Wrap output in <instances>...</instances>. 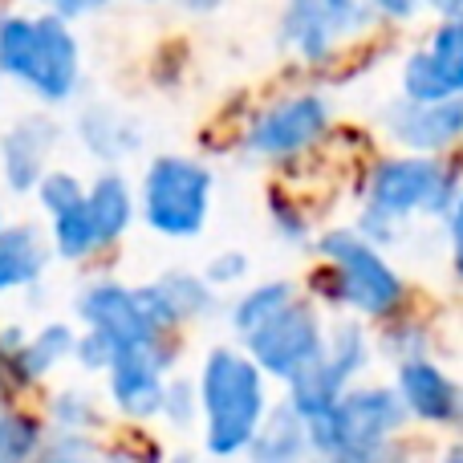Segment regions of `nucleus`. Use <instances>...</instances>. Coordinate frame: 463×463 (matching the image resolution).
<instances>
[{"instance_id": "obj_22", "label": "nucleus", "mask_w": 463, "mask_h": 463, "mask_svg": "<svg viewBox=\"0 0 463 463\" xmlns=\"http://www.w3.org/2000/svg\"><path fill=\"white\" fill-rule=\"evenodd\" d=\"M459 90H463V78L443 70L427 49H419L407 61V70H402V98H407V102H419V106L451 102V98H459Z\"/></svg>"}, {"instance_id": "obj_31", "label": "nucleus", "mask_w": 463, "mask_h": 463, "mask_svg": "<svg viewBox=\"0 0 463 463\" xmlns=\"http://www.w3.org/2000/svg\"><path fill=\"white\" fill-rule=\"evenodd\" d=\"M244 272H248V256L244 252H220V256H212V264L203 269V280H208L212 288H224V285L244 280Z\"/></svg>"}, {"instance_id": "obj_16", "label": "nucleus", "mask_w": 463, "mask_h": 463, "mask_svg": "<svg viewBox=\"0 0 463 463\" xmlns=\"http://www.w3.org/2000/svg\"><path fill=\"white\" fill-rule=\"evenodd\" d=\"M370 366V337L358 321H342L326 334V345H321L317 362H313V374L317 383L326 386L329 394H342L350 391L354 383L362 378V370Z\"/></svg>"}, {"instance_id": "obj_38", "label": "nucleus", "mask_w": 463, "mask_h": 463, "mask_svg": "<svg viewBox=\"0 0 463 463\" xmlns=\"http://www.w3.org/2000/svg\"><path fill=\"white\" fill-rule=\"evenodd\" d=\"M0 228H5V224H0Z\"/></svg>"}, {"instance_id": "obj_26", "label": "nucleus", "mask_w": 463, "mask_h": 463, "mask_svg": "<svg viewBox=\"0 0 463 463\" xmlns=\"http://www.w3.org/2000/svg\"><path fill=\"white\" fill-rule=\"evenodd\" d=\"M53 248L61 260H86L98 244V232L90 224V212H86V195H81V203H73V208L57 212L53 216Z\"/></svg>"}, {"instance_id": "obj_15", "label": "nucleus", "mask_w": 463, "mask_h": 463, "mask_svg": "<svg viewBox=\"0 0 463 463\" xmlns=\"http://www.w3.org/2000/svg\"><path fill=\"white\" fill-rule=\"evenodd\" d=\"M57 146V122L49 118H21L0 143V171H5V184L16 195L33 192L45 175V163Z\"/></svg>"}, {"instance_id": "obj_11", "label": "nucleus", "mask_w": 463, "mask_h": 463, "mask_svg": "<svg viewBox=\"0 0 463 463\" xmlns=\"http://www.w3.org/2000/svg\"><path fill=\"white\" fill-rule=\"evenodd\" d=\"M366 21V5L362 0H285V16H280V33H285L288 49L305 61H321L337 41H345L354 29Z\"/></svg>"}, {"instance_id": "obj_25", "label": "nucleus", "mask_w": 463, "mask_h": 463, "mask_svg": "<svg viewBox=\"0 0 463 463\" xmlns=\"http://www.w3.org/2000/svg\"><path fill=\"white\" fill-rule=\"evenodd\" d=\"M106 423L102 407L94 402V394L78 391V386H65L49 399V427L53 431H70V435H94Z\"/></svg>"}, {"instance_id": "obj_10", "label": "nucleus", "mask_w": 463, "mask_h": 463, "mask_svg": "<svg viewBox=\"0 0 463 463\" xmlns=\"http://www.w3.org/2000/svg\"><path fill=\"white\" fill-rule=\"evenodd\" d=\"M329 127V102L321 94H293L256 114L248 127V151L260 159H288L313 146Z\"/></svg>"}, {"instance_id": "obj_9", "label": "nucleus", "mask_w": 463, "mask_h": 463, "mask_svg": "<svg viewBox=\"0 0 463 463\" xmlns=\"http://www.w3.org/2000/svg\"><path fill=\"white\" fill-rule=\"evenodd\" d=\"M78 317L86 329L102 334L114 350H138V345H155L171 337L151 321V313L138 301V288H127L118 280H94L81 288L78 297Z\"/></svg>"}, {"instance_id": "obj_29", "label": "nucleus", "mask_w": 463, "mask_h": 463, "mask_svg": "<svg viewBox=\"0 0 463 463\" xmlns=\"http://www.w3.org/2000/svg\"><path fill=\"white\" fill-rule=\"evenodd\" d=\"M37 195H41V208H45L49 216H57V212L81 203V195H86V192H81V184L73 175H65V171H53V175H41Z\"/></svg>"}, {"instance_id": "obj_28", "label": "nucleus", "mask_w": 463, "mask_h": 463, "mask_svg": "<svg viewBox=\"0 0 463 463\" xmlns=\"http://www.w3.org/2000/svg\"><path fill=\"white\" fill-rule=\"evenodd\" d=\"M159 419H167L175 431L200 423V402H195V378H167L159 402Z\"/></svg>"}, {"instance_id": "obj_27", "label": "nucleus", "mask_w": 463, "mask_h": 463, "mask_svg": "<svg viewBox=\"0 0 463 463\" xmlns=\"http://www.w3.org/2000/svg\"><path fill=\"white\" fill-rule=\"evenodd\" d=\"M102 443L94 435H70V431H45L33 463H98Z\"/></svg>"}, {"instance_id": "obj_2", "label": "nucleus", "mask_w": 463, "mask_h": 463, "mask_svg": "<svg viewBox=\"0 0 463 463\" xmlns=\"http://www.w3.org/2000/svg\"><path fill=\"white\" fill-rule=\"evenodd\" d=\"M195 402L203 419V451L212 459H236L244 456L248 439L269 411L264 374L248 362L244 350L216 345L195 378Z\"/></svg>"}, {"instance_id": "obj_20", "label": "nucleus", "mask_w": 463, "mask_h": 463, "mask_svg": "<svg viewBox=\"0 0 463 463\" xmlns=\"http://www.w3.org/2000/svg\"><path fill=\"white\" fill-rule=\"evenodd\" d=\"M86 212L90 224L98 232V244H114L122 232L135 220V195H130V184L114 171L98 175V184L86 192Z\"/></svg>"}, {"instance_id": "obj_34", "label": "nucleus", "mask_w": 463, "mask_h": 463, "mask_svg": "<svg viewBox=\"0 0 463 463\" xmlns=\"http://www.w3.org/2000/svg\"><path fill=\"white\" fill-rule=\"evenodd\" d=\"M362 5L378 8V13L394 16V21H407V16H415V13H419V0H362Z\"/></svg>"}, {"instance_id": "obj_8", "label": "nucleus", "mask_w": 463, "mask_h": 463, "mask_svg": "<svg viewBox=\"0 0 463 463\" xmlns=\"http://www.w3.org/2000/svg\"><path fill=\"white\" fill-rule=\"evenodd\" d=\"M179 362L175 337H163L155 345H138V350H118L114 362L106 366V391L118 415L130 423H146L159 415L163 386H167L171 366Z\"/></svg>"}, {"instance_id": "obj_21", "label": "nucleus", "mask_w": 463, "mask_h": 463, "mask_svg": "<svg viewBox=\"0 0 463 463\" xmlns=\"http://www.w3.org/2000/svg\"><path fill=\"white\" fill-rule=\"evenodd\" d=\"M78 130H81V143L106 163H118V159H127L130 151L143 146V130H138L130 118H122L118 110H110V106L86 110Z\"/></svg>"}, {"instance_id": "obj_14", "label": "nucleus", "mask_w": 463, "mask_h": 463, "mask_svg": "<svg viewBox=\"0 0 463 463\" xmlns=\"http://www.w3.org/2000/svg\"><path fill=\"white\" fill-rule=\"evenodd\" d=\"M386 127L399 143L415 146L419 155H435L443 146H451L463 130V106L459 98L451 102H431V106H419V102H394L386 110Z\"/></svg>"}, {"instance_id": "obj_19", "label": "nucleus", "mask_w": 463, "mask_h": 463, "mask_svg": "<svg viewBox=\"0 0 463 463\" xmlns=\"http://www.w3.org/2000/svg\"><path fill=\"white\" fill-rule=\"evenodd\" d=\"M49 264V244L33 224L0 228V293L37 285Z\"/></svg>"}, {"instance_id": "obj_7", "label": "nucleus", "mask_w": 463, "mask_h": 463, "mask_svg": "<svg viewBox=\"0 0 463 463\" xmlns=\"http://www.w3.org/2000/svg\"><path fill=\"white\" fill-rule=\"evenodd\" d=\"M244 342V354L264 378H280L288 383L293 374H301L305 366H313L326 345V326H321L317 309L301 297L285 305L280 313H272L264 326H256Z\"/></svg>"}, {"instance_id": "obj_13", "label": "nucleus", "mask_w": 463, "mask_h": 463, "mask_svg": "<svg viewBox=\"0 0 463 463\" xmlns=\"http://www.w3.org/2000/svg\"><path fill=\"white\" fill-rule=\"evenodd\" d=\"M138 301L151 313L155 326L171 334V329L184 326V321H200V317H208V313H216V288L203 277H195V272L175 269V272H163L159 280L138 288Z\"/></svg>"}, {"instance_id": "obj_30", "label": "nucleus", "mask_w": 463, "mask_h": 463, "mask_svg": "<svg viewBox=\"0 0 463 463\" xmlns=\"http://www.w3.org/2000/svg\"><path fill=\"white\" fill-rule=\"evenodd\" d=\"M114 345L106 342L102 334H94V329H86V334H73V354L70 358L78 362L86 374H106V366L114 362Z\"/></svg>"}, {"instance_id": "obj_24", "label": "nucleus", "mask_w": 463, "mask_h": 463, "mask_svg": "<svg viewBox=\"0 0 463 463\" xmlns=\"http://www.w3.org/2000/svg\"><path fill=\"white\" fill-rule=\"evenodd\" d=\"M41 439H45V423L37 415L0 402V463H33Z\"/></svg>"}, {"instance_id": "obj_37", "label": "nucleus", "mask_w": 463, "mask_h": 463, "mask_svg": "<svg viewBox=\"0 0 463 463\" xmlns=\"http://www.w3.org/2000/svg\"><path fill=\"white\" fill-rule=\"evenodd\" d=\"M171 463H195V456H187V451H179V456H171Z\"/></svg>"}, {"instance_id": "obj_32", "label": "nucleus", "mask_w": 463, "mask_h": 463, "mask_svg": "<svg viewBox=\"0 0 463 463\" xmlns=\"http://www.w3.org/2000/svg\"><path fill=\"white\" fill-rule=\"evenodd\" d=\"M386 350H391L399 362L427 358V334L419 326H394L391 334H386Z\"/></svg>"}, {"instance_id": "obj_23", "label": "nucleus", "mask_w": 463, "mask_h": 463, "mask_svg": "<svg viewBox=\"0 0 463 463\" xmlns=\"http://www.w3.org/2000/svg\"><path fill=\"white\" fill-rule=\"evenodd\" d=\"M293 297H297V285H293V280H264V285L248 288V293L240 297V301L232 305V313H228L232 329H236L240 337H248L256 326H264L272 313L285 309Z\"/></svg>"}, {"instance_id": "obj_5", "label": "nucleus", "mask_w": 463, "mask_h": 463, "mask_svg": "<svg viewBox=\"0 0 463 463\" xmlns=\"http://www.w3.org/2000/svg\"><path fill=\"white\" fill-rule=\"evenodd\" d=\"M321 260H326V288L329 301L362 313V317H391L407 297L402 277L391 269L383 252L370 240L350 228H334L321 236Z\"/></svg>"}, {"instance_id": "obj_17", "label": "nucleus", "mask_w": 463, "mask_h": 463, "mask_svg": "<svg viewBox=\"0 0 463 463\" xmlns=\"http://www.w3.org/2000/svg\"><path fill=\"white\" fill-rule=\"evenodd\" d=\"M244 456L248 463H309L313 459L309 431H305V423L285 402H269L260 427L248 439Z\"/></svg>"}, {"instance_id": "obj_33", "label": "nucleus", "mask_w": 463, "mask_h": 463, "mask_svg": "<svg viewBox=\"0 0 463 463\" xmlns=\"http://www.w3.org/2000/svg\"><path fill=\"white\" fill-rule=\"evenodd\" d=\"M53 13L49 16H57V21H70V16H86V13H94V8H102L106 0H45Z\"/></svg>"}, {"instance_id": "obj_35", "label": "nucleus", "mask_w": 463, "mask_h": 463, "mask_svg": "<svg viewBox=\"0 0 463 463\" xmlns=\"http://www.w3.org/2000/svg\"><path fill=\"white\" fill-rule=\"evenodd\" d=\"M98 463H146V459L138 456L135 448H110V451L102 448V459H98Z\"/></svg>"}, {"instance_id": "obj_12", "label": "nucleus", "mask_w": 463, "mask_h": 463, "mask_svg": "<svg viewBox=\"0 0 463 463\" xmlns=\"http://www.w3.org/2000/svg\"><path fill=\"white\" fill-rule=\"evenodd\" d=\"M394 394H399L407 419L427 427H456L463 415L459 383L431 358H407L394 370Z\"/></svg>"}, {"instance_id": "obj_3", "label": "nucleus", "mask_w": 463, "mask_h": 463, "mask_svg": "<svg viewBox=\"0 0 463 463\" xmlns=\"http://www.w3.org/2000/svg\"><path fill=\"white\" fill-rule=\"evenodd\" d=\"M0 73L29 86L41 102H65L78 90L81 53L57 16H0Z\"/></svg>"}, {"instance_id": "obj_18", "label": "nucleus", "mask_w": 463, "mask_h": 463, "mask_svg": "<svg viewBox=\"0 0 463 463\" xmlns=\"http://www.w3.org/2000/svg\"><path fill=\"white\" fill-rule=\"evenodd\" d=\"M70 354H73V329L53 321V326H41L33 337H24L21 350L13 358H5L0 366L8 370V383L13 386H33L53 374L61 362H70Z\"/></svg>"}, {"instance_id": "obj_36", "label": "nucleus", "mask_w": 463, "mask_h": 463, "mask_svg": "<svg viewBox=\"0 0 463 463\" xmlns=\"http://www.w3.org/2000/svg\"><path fill=\"white\" fill-rule=\"evenodd\" d=\"M431 5H435V8H443V13H448V16H456L459 0H431Z\"/></svg>"}, {"instance_id": "obj_1", "label": "nucleus", "mask_w": 463, "mask_h": 463, "mask_svg": "<svg viewBox=\"0 0 463 463\" xmlns=\"http://www.w3.org/2000/svg\"><path fill=\"white\" fill-rule=\"evenodd\" d=\"M427 212V216H443L448 232L456 240L459 220V184L456 171L443 167L431 155H407V159H386L383 167L370 175L366 187V208H362L358 236L370 240L374 248L394 244L407 216Z\"/></svg>"}, {"instance_id": "obj_4", "label": "nucleus", "mask_w": 463, "mask_h": 463, "mask_svg": "<svg viewBox=\"0 0 463 463\" xmlns=\"http://www.w3.org/2000/svg\"><path fill=\"white\" fill-rule=\"evenodd\" d=\"M407 411H402L394 386H358L342 391V399L321 419L305 423L313 456H342V459H370L378 451L394 448L407 431Z\"/></svg>"}, {"instance_id": "obj_6", "label": "nucleus", "mask_w": 463, "mask_h": 463, "mask_svg": "<svg viewBox=\"0 0 463 463\" xmlns=\"http://www.w3.org/2000/svg\"><path fill=\"white\" fill-rule=\"evenodd\" d=\"M212 171L184 155H163L143 179V220L167 240H192L208 224Z\"/></svg>"}]
</instances>
